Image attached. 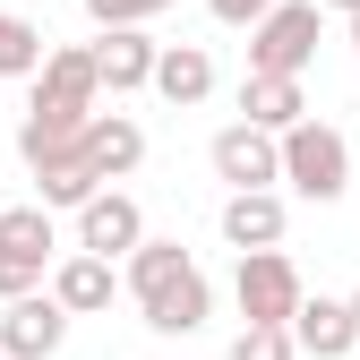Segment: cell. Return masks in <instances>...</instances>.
I'll use <instances>...</instances> for the list:
<instances>
[{
  "mask_svg": "<svg viewBox=\"0 0 360 360\" xmlns=\"http://www.w3.org/2000/svg\"><path fill=\"white\" fill-rule=\"evenodd\" d=\"M138 240H146V214H138V198L103 180V189L77 206V249H95V257H129Z\"/></svg>",
  "mask_w": 360,
  "mask_h": 360,
  "instance_id": "obj_8",
  "label": "cell"
},
{
  "mask_svg": "<svg viewBox=\"0 0 360 360\" xmlns=\"http://www.w3.org/2000/svg\"><path fill=\"white\" fill-rule=\"evenodd\" d=\"M112 257H95V249H69V257H52V283H43V292H52L60 309H69V318H95V309H112Z\"/></svg>",
  "mask_w": 360,
  "mask_h": 360,
  "instance_id": "obj_11",
  "label": "cell"
},
{
  "mask_svg": "<svg viewBox=\"0 0 360 360\" xmlns=\"http://www.w3.org/2000/svg\"><path fill=\"white\" fill-rule=\"evenodd\" d=\"M0 257H26L52 275V257H60V232H52V206H0Z\"/></svg>",
  "mask_w": 360,
  "mask_h": 360,
  "instance_id": "obj_15",
  "label": "cell"
},
{
  "mask_svg": "<svg viewBox=\"0 0 360 360\" xmlns=\"http://www.w3.org/2000/svg\"><path fill=\"white\" fill-rule=\"evenodd\" d=\"M232 300L249 326H283L292 300H300V266L283 249H240V275H232Z\"/></svg>",
  "mask_w": 360,
  "mask_h": 360,
  "instance_id": "obj_3",
  "label": "cell"
},
{
  "mask_svg": "<svg viewBox=\"0 0 360 360\" xmlns=\"http://www.w3.org/2000/svg\"><path fill=\"white\" fill-rule=\"evenodd\" d=\"M206 163H214V180H232V189H275V180H283V163H275V129H257V120L214 129Z\"/></svg>",
  "mask_w": 360,
  "mask_h": 360,
  "instance_id": "obj_5",
  "label": "cell"
},
{
  "mask_svg": "<svg viewBox=\"0 0 360 360\" xmlns=\"http://www.w3.org/2000/svg\"><path fill=\"white\" fill-rule=\"evenodd\" d=\"M146 86H155L163 103H180V112H189V103H206V95H214V52H206V43H163Z\"/></svg>",
  "mask_w": 360,
  "mask_h": 360,
  "instance_id": "obj_13",
  "label": "cell"
},
{
  "mask_svg": "<svg viewBox=\"0 0 360 360\" xmlns=\"http://www.w3.org/2000/svg\"><path fill=\"white\" fill-rule=\"evenodd\" d=\"M300 112H309L300 77H257V69H249V86H240V120H257V129H275V138H283Z\"/></svg>",
  "mask_w": 360,
  "mask_h": 360,
  "instance_id": "obj_16",
  "label": "cell"
},
{
  "mask_svg": "<svg viewBox=\"0 0 360 360\" xmlns=\"http://www.w3.org/2000/svg\"><path fill=\"white\" fill-rule=\"evenodd\" d=\"M275 163H283L292 189L318 198V206H335V198L352 189V138H343L335 120H309V112H300L283 138H275Z\"/></svg>",
  "mask_w": 360,
  "mask_h": 360,
  "instance_id": "obj_1",
  "label": "cell"
},
{
  "mask_svg": "<svg viewBox=\"0 0 360 360\" xmlns=\"http://www.w3.org/2000/svg\"><path fill=\"white\" fill-rule=\"evenodd\" d=\"M318 26H326L318 0H275L266 18H249V69L257 77H300L318 60Z\"/></svg>",
  "mask_w": 360,
  "mask_h": 360,
  "instance_id": "obj_2",
  "label": "cell"
},
{
  "mask_svg": "<svg viewBox=\"0 0 360 360\" xmlns=\"http://www.w3.org/2000/svg\"><path fill=\"white\" fill-rule=\"evenodd\" d=\"M232 360H300V352H292V326H240Z\"/></svg>",
  "mask_w": 360,
  "mask_h": 360,
  "instance_id": "obj_20",
  "label": "cell"
},
{
  "mask_svg": "<svg viewBox=\"0 0 360 360\" xmlns=\"http://www.w3.org/2000/svg\"><path fill=\"white\" fill-rule=\"evenodd\" d=\"M283 326H292V352H300V360H343V352H360V326H352V300H326V292H318V300L300 292Z\"/></svg>",
  "mask_w": 360,
  "mask_h": 360,
  "instance_id": "obj_9",
  "label": "cell"
},
{
  "mask_svg": "<svg viewBox=\"0 0 360 360\" xmlns=\"http://www.w3.org/2000/svg\"><path fill=\"white\" fill-rule=\"evenodd\" d=\"M95 52V77H103V95H138V86L155 77V52L163 43L146 26H103V43H86Z\"/></svg>",
  "mask_w": 360,
  "mask_h": 360,
  "instance_id": "obj_10",
  "label": "cell"
},
{
  "mask_svg": "<svg viewBox=\"0 0 360 360\" xmlns=\"http://www.w3.org/2000/svg\"><path fill=\"white\" fill-rule=\"evenodd\" d=\"M206 9H214L223 26H249V18H266V9H275V0H206Z\"/></svg>",
  "mask_w": 360,
  "mask_h": 360,
  "instance_id": "obj_22",
  "label": "cell"
},
{
  "mask_svg": "<svg viewBox=\"0 0 360 360\" xmlns=\"http://www.w3.org/2000/svg\"><path fill=\"white\" fill-rule=\"evenodd\" d=\"M180 266H198L180 240H138V249H129V292H138V300H146V292H163Z\"/></svg>",
  "mask_w": 360,
  "mask_h": 360,
  "instance_id": "obj_17",
  "label": "cell"
},
{
  "mask_svg": "<svg viewBox=\"0 0 360 360\" xmlns=\"http://www.w3.org/2000/svg\"><path fill=\"white\" fill-rule=\"evenodd\" d=\"M283 198L275 189H232V198H223V240H232V249H283Z\"/></svg>",
  "mask_w": 360,
  "mask_h": 360,
  "instance_id": "obj_14",
  "label": "cell"
},
{
  "mask_svg": "<svg viewBox=\"0 0 360 360\" xmlns=\"http://www.w3.org/2000/svg\"><path fill=\"white\" fill-rule=\"evenodd\" d=\"M43 69V26L0 9V77H34Z\"/></svg>",
  "mask_w": 360,
  "mask_h": 360,
  "instance_id": "obj_18",
  "label": "cell"
},
{
  "mask_svg": "<svg viewBox=\"0 0 360 360\" xmlns=\"http://www.w3.org/2000/svg\"><path fill=\"white\" fill-rule=\"evenodd\" d=\"M343 26H352V52H360V9H352V18H343Z\"/></svg>",
  "mask_w": 360,
  "mask_h": 360,
  "instance_id": "obj_24",
  "label": "cell"
},
{
  "mask_svg": "<svg viewBox=\"0 0 360 360\" xmlns=\"http://www.w3.org/2000/svg\"><path fill=\"white\" fill-rule=\"evenodd\" d=\"M138 309H146V326H155V335H198V326L214 318V283L198 275V266H180V275H172L163 292H146Z\"/></svg>",
  "mask_w": 360,
  "mask_h": 360,
  "instance_id": "obj_12",
  "label": "cell"
},
{
  "mask_svg": "<svg viewBox=\"0 0 360 360\" xmlns=\"http://www.w3.org/2000/svg\"><path fill=\"white\" fill-rule=\"evenodd\" d=\"M352 326H360V292H352Z\"/></svg>",
  "mask_w": 360,
  "mask_h": 360,
  "instance_id": "obj_25",
  "label": "cell"
},
{
  "mask_svg": "<svg viewBox=\"0 0 360 360\" xmlns=\"http://www.w3.org/2000/svg\"><path fill=\"white\" fill-rule=\"evenodd\" d=\"M77 163L95 172V180H129L146 163V129L129 120V112H86V129H77Z\"/></svg>",
  "mask_w": 360,
  "mask_h": 360,
  "instance_id": "obj_7",
  "label": "cell"
},
{
  "mask_svg": "<svg viewBox=\"0 0 360 360\" xmlns=\"http://www.w3.org/2000/svg\"><path fill=\"white\" fill-rule=\"evenodd\" d=\"M163 9H180V0H86L95 26H146V18H163Z\"/></svg>",
  "mask_w": 360,
  "mask_h": 360,
  "instance_id": "obj_19",
  "label": "cell"
},
{
  "mask_svg": "<svg viewBox=\"0 0 360 360\" xmlns=\"http://www.w3.org/2000/svg\"><path fill=\"white\" fill-rule=\"evenodd\" d=\"M318 9H343V18H352V9H360V0H318Z\"/></svg>",
  "mask_w": 360,
  "mask_h": 360,
  "instance_id": "obj_23",
  "label": "cell"
},
{
  "mask_svg": "<svg viewBox=\"0 0 360 360\" xmlns=\"http://www.w3.org/2000/svg\"><path fill=\"white\" fill-rule=\"evenodd\" d=\"M0 360H9V352H0Z\"/></svg>",
  "mask_w": 360,
  "mask_h": 360,
  "instance_id": "obj_26",
  "label": "cell"
},
{
  "mask_svg": "<svg viewBox=\"0 0 360 360\" xmlns=\"http://www.w3.org/2000/svg\"><path fill=\"white\" fill-rule=\"evenodd\" d=\"M95 95H103V77H95V52H86V43L43 52V69H34V112H69V120H86V112H95Z\"/></svg>",
  "mask_w": 360,
  "mask_h": 360,
  "instance_id": "obj_6",
  "label": "cell"
},
{
  "mask_svg": "<svg viewBox=\"0 0 360 360\" xmlns=\"http://www.w3.org/2000/svg\"><path fill=\"white\" fill-rule=\"evenodd\" d=\"M69 343V309L52 300V292H18V300H0V352L9 360H52Z\"/></svg>",
  "mask_w": 360,
  "mask_h": 360,
  "instance_id": "obj_4",
  "label": "cell"
},
{
  "mask_svg": "<svg viewBox=\"0 0 360 360\" xmlns=\"http://www.w3.org/2000/svg\"><path fill=\"white\" fill-rule=\"evenodd\" d=\"M43 283V266H26V257H0V300H18V292H34Z\"/></svg>",
  "mask_w": 360,
  "mask_h": 360,
  "instance_id": "obj_21",
  "label": "cell"
}]
</instances>
